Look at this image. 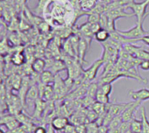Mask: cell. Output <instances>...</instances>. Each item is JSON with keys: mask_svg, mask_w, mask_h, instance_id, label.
Returning <instances> with one entry per match:
<instances>
[{"mask_svg": "<svg viewBox=\"0 0 149 133\" xmlns=\"http://www.w3.org/2000/svg\"><path fill=\"white\" fill-rule=\"evenodd\" d=\"M142 24H143V22H137L136 26L132 27L131 29H129L127 31L118 30V32L122 36H124L127 39L131 40L132 43L133 42H137V41H139L142 37L149 34V32H146V31L144 30Z\"/></svg>", "mask_w": 149, "mask_h": 133, "instance_id": "obj_1", "label": "cell"}, {"mask_svg": "<svg viewBox=\"0 0 149 133\" xmlns=\"http://www.w3.org/2000/svg\"><path fill=\"white\" fill-rule=\"evenodd\" d=\"M148 5H149V0H145L142 3L131 2L127 6H125V7L131 9L133 12L134 16L137 18V22H143Z\"/></svg>", "mask_w": 149, "mask_h": 133, "instance_id": "obj_2", "label": "cell"}, {"mask_svg": "<svg viewBox=\"0 0 149 133\" xmlns=\"http://www.w3.org/2000/svg\"><path fill=\"white\" fill-rule=\"evenodd\" d=\"M104 64V60L100 58V59L97 60L96 61H94L93 64L90 66L89 69H84V71H83V76H84V80L87 81V82H92L96 79L99 69L101 68V66Z\"/></svg>", "mask_w": 149, "mask_h": 133, "instance_id": "obj_3", "label": "cell"}, {"mask_svg": "<svg viewBox=\"0 0 149 133\" xmlns=\"http://www.w3.org/2000/svg\"><path fill=\"white\" fill-rule=\"evenodd\" d=\"M141 103L142 102H140V101L129 102V104H128L127 108L121 114V117H122L123 121L130 122L132 118H134V114H135L137 109L141 105Z\"/></svg>", "mask_w": 149, "mask_h": 133, "instance_id": "obj_4", "label": "cell"}, {"mask_svg": "<svg viewBox=\"0 0 149 133\" xmlns=\"http://www.w3.org/2000/svg\"><path fill=\"white\" fill-rule=\"evenodd\" d=\"M129 103H110L106 104V112H109L113 116L121 115L127 108Z\"/></svg>", "mask_w": 149, "mask_h": 133, "instance_id": "obj_5", "label": "cell"}, {"mask_svg": "<svg viewBox=\"0 0 149 133\" xmlns=\"http://www.w3.org/2000/svg\"><path fill=\"white\" fill-rule=\"evenodd\" d=\"M68 123H69L68 118L64 116H56L51 121V125L54 127V129L56 131L63 130L68 126Z\"/></svg>", "mask_w": 149, "mask_h": 133, "instance_id": "obj_6", "label": "cell"}, {"mask_svg": "<svg viewBox=\"0 0 149 133\" xmlns=\"http://www.w3.org/2000/svg\"><path fill=\"white\" fill-rule=\"evenodd\" d=\"M108 18H110L112 20H116L118 19V18H124V17H132V16H134L133 13L132 14H128L126 12H125L124 9L121 7H117V8H114V9H111L109 11H106V13H105Z\"/></svg>", "mask_w": 149, "mask_h": 133, "instance_id": "obj_7", "label": "cell"}, {"mask_svg": "<svg viewBox=\"0 0 149 133\" xmlns=\"http://www.w3.org/2000/svg\"><path fill=\"white\" fill-rule=\"evenodd\" d=\"M129 94L133 101L144 102V101L149 100V89H141L139 90L130 91Z\"/></svg>", "mask_w": 149, "mask_h": 133, "instance_id": "obj_8", "label": "cell"}, {"mask_svg": "<svg viewBox=\"0 0 149 133\" xmlns=\"http://www.w3.org/2000/svg\"><path fill=\"white\" fill-rule=\"evenodd\" d=\"M34 105H35V107H34L33 117L40 118L41 116L42 113L46 110V106H47L46 101L41 98H39L34 102Z\"/></svg>", "mask_w": 149, "mask_h": 133, "instance_id": "obj_9", "label": "cell"}, {"mask_svg": "<svg viewBox=\"0 0 149 133\" xmlns=\"http://www.w3.org/2000/svg\"><path fill=\"white\" fill-rule=\"evenodd\" d=\"M40 98V91H39V87L36 84H33L30 86L26 96V101L27 102H35L37 99Z\"/></svg>", "mask_w": 149, "mask_h": 133, "instance_id": "obj_10", "label": "cell"}, {"mask_svg": "<svg viewBox=\"0 0 149 133\" xmlns=\"http://www.w3.org/2000/svg\"><path fill=\"white\" fill-rule=\"evenodd\" d=\"M47 66V63L46 61L41 59V58H37L35 59L33 62H32V65H31V68H32V70L34 72V73H37V74H41Z\"/></svg>", "mask_w": 149, "mask_h": 133, "instance_id": "obj_11", "label": "cell"}, {"mask_svg": "<svg viewBox=\"0 0 149 133\" xmlns=\"http://www.w3.org/2000/svg\"><path fill=\"white\" fill-rule=\"evenodd\" d=\"M26 55H25V53L22 51L14 52L12 54V57H11V60H12L13 64L15 65V66H21V65H23L26 62Z\"/></svg>", "mask_w": 149, "mask_h": 133, "instance_id": "obj_12", "label": "cell"}, {"mask_svg": "<svg viewBox=\"0 0 149 133\" xmlns=\"http://www.w3.org/2000/svg\"><path fill=\"white\" fill-rule=\"evenodd\" d=\"M40 82H42L43 84L48 85V84H51V83H54V82L55 76L50 70H44L40 74Z\"/></svg>", "mask_w": 149, "mask_h": 133, "instance_id": "obj_13", "label": "cell"}, {"mask_svg": "<svg viewBox=\"0 0 149 133\" xmlns=\"http://www.w3.org/2000/svg\"><path fill=\"white\" fill-rule=\"evenodd\" d=\"M110 36H111V33L108 30H106L104 28H101L95 33L94 37L97 41H98L100 43H104L110 39Z\"/></svg>", "mask_w": 149, "mask_h": 133, "instance_id": "obj_14", "label": "cell"}, {"mask_svg": "<svg viewBox=\"0 0 149 133\" xmlns=\"http://www.w3.org/2000/svg\"><path fill=\"white\" fill-rule=\"evenodd\" d=\"M54 97V86H52L51 84L46 85L45 86V89H44V91L42 93V96H41L40 98L43 99V100H45L46 102H48V101H51Z\"/></svg>", "mask_w": 149, "mask_h": 133, "instance_id": "obj_15", "label": "cell"}, {"mask_svg": "<svg viewBox=\"0 0 149 133\" xmlns=\"http://www.w3.org/2000/svg\"><path fill=\"white\" fill-rule=\"evenodd\" d=\"M89 109H92L98 116H100V115H102V114H104V113L106 112V104H104V103H101L99 102L95 101Z\"/></svg>", "mask_w": 149, "mask_h": 133, "instance_id": "obj_16", "label": "cell"}, {"mask_svg": "<svg viewBox=\"0 0 149 133\" xmlns=\"http://www.w3.org/2000/svg\"><path fill=\"white\" fill-rule=\"evenodd\" d=\"M141 120L143 124L141 133H149V120L147 119L145 107H141Z\"/></svg>", "mask_w": 149, "mask_h": 133, "instance_id": "obj_17", "label": "cell"}, {"mask_svg": "<svg viewBox=\"0 0 149 133\" xmlns=\"http://www.w3.org/2000/svg\"><path fill=\"white\" fill-rule=\"evenodd\" d=\"M131 130L132 133H141L142 131V120L137 119V118H132L131 121Z\"/></svg>", "mask_w": 149, "mask_h": 133, "instance_id": "obj_18", "label": "cell"}, {"mask_svg": "<svg viewBox=\"0 0 149 133\" xmlns=\"http://www.w3.org/2000/svg\"><path fill=\"white\" fill-rule=\"evenodd\" d=\"M98 89H99V84L98 82H91L88 88V90H87V93L86 95H88L89 96L92 97V98H96V95L98 91Z\"/></svg>", "mask_w": 149, "mask_h": 133, "instance_id": "obj_19", "label": "cell"}, {"mask_svg": "<svg viewBox=\"0 0 149 133\" xmlns=\"http://www.w3.org/2000/svg\"><path fill=\"white\" fill-rule=\"evenodd\" d=\"M123 122V119L121 117V115H118V116H116L112 118L111 122L110 123L109 126H108V129L109 130H113V129H118L119 125L121 124V123Z\"/></svg>", "mask_w": 149, "mask_h": 133, "instance_id": "obj_20", "label": "cell"}, {"mask_svg": "<svg viewBox=\"0 0 149 133\" xmlns=\"http://www.w3.org/2000/svg\"><path fill=\"white\" fill-rule=\"evenodd\" d=\"M95 100H96L97 102H99V103H104V104H108V103H110V96L104 95V94L102 93L99 89H98V91H97V95H96Z\"/></svg>", "mask_w": 149, "mask_h": 133, "instance_id": "obj_21", "label": "cell"}, {"mask_svg": "<svg viewBox=\"0 0 149 133\" xmlns=\"http://www.w3.org/2000/svg\"><path fill=\"white\" fill-rule=\"evenodd\" d=\"M102 93H104V95L110 96L111 91H112V86L111 83H104V84H101L99 85V89H98Z\"/></svg>", "mask_w": 149, "mask_h": 133, "instance_id": "obj_22", "label": "cell"}, {"mask_svg": "<svg viewBox=\"0 0 149 133\" xmlns=\"http://www.w3.org/2000/svg\"><path fill=\"white\" fill-rule=\"evenodd\" d=\"M22 82H23V80L21 79V77L19 76H15L14 78L13 79L12 85L16 90H19L21 88V85H22Z\"/></svg>", "mask_w": 149, "mask_h": 133, "instance_id": "obj_23", "label": "cell"}, {"mask_svg": "<svg viewBox=\"0 0 149 133\" xmlns=\"http://www.w3.org/2000/svg\"><path fill=\"white\" fill-rule=\"evenodd\" d=\"M129 130H131V123L130 122L123 121L121 123V124L119 125V127H118L119 133H125V132H126Z\"/></svg>", "mask_w": 149, "mask_h": 133, "instance_id": "obj_24", "label": "cell"}, {"mask_svg": "<svg viewBox=\"0 0 149 133\" xmlns=\"http://www.w3.org/2000/svg\"><path fill=\"white\" fill-rule=\"evenodd\" d=\"M9 50V46L6 42V39H3L0 40V54H5L8 52Z\"/></svg>", "mask_w": 149, "mask_h": 133, "instance_id": "obj_25", "label": "cell"}, {"mask_svg": "<svg viewBox=\"0 0 149 133\" xmlns=\"http://www.w3.org/2000/svg\"><path fill=\"white\" fill-rule=\"evenodd\" d=\"M139 68L141 69L142 70H149V60H141L140 63H139Z\"/></svg>", "mask_w": 149, "mask_h": 133, "instance_id": "obj_26", "label": "cell"}, {"mask_svg": "<svg viewBox=\"0 0 149 133\" xmlns=\"http://www.w3.org/2000/svg\"><path fill=\"white\" fill-rule=\"evenodd\" d=\"M76 130H77V133H86V123L77 125Z\"/></svg>", "mask_w": 149, "mask_h": 133, "instance_id": "obj_27", "label": "cell"}, {"mask_svg": "<svg viewBox=\"0 0 149 133\" xmlns=\"http://www.w3.org/2000/svg\"><path fill=\"white\" fill-rule=\"evenodd\" d=\"M33 133H47V129L43 126H37L34 128Z\"/></svg>", "mask_w": 149, "mask_h": 133, "instance_id": "obj_28", "label": "cell"}, {"mask_svg": "<svg viewBox=\"0 0 149 133\" xmlns=\"http://www.w3.org/2000/svg\"><path fill=\"white\" fill-rule=\"evenodd\" d=\"M139 41H142V42H144L146 46H149V34H147V35L142 37V38L140 39Z\"/></svg>", "mask_w": 149, "mask_h": 133, "instance_id": "obj_29", "label": "cell"}, {"mask_svg": "<svg viewBox=\"0 0 149 133\" xmlns=\"http://www.w3.org/2000/svg\"><path fill=\"white\" fill-rule=\"evenodd\" d=\"M55 130L54 129V127L51 125V124H49L48 126H47V133H55Z\"/></svg>", "mask_w": 149, "mask_h": 133, "instance_id": "obj_30", "label": "cell"}, {"mask_svg": "<svg viewBox=\"0 0 149 133\" xmlns=\"http://www.w3.org/2000/svg\"><path fill=\"white\" fill-rule=\"evenodd\" d=\"M125 133H132V131L131 130H127L126 132H125Z\"/></svg>", "mask_w": 149, "mask_h": 133, "instance_id": "obj_31", "label": "cell"}, {"mask_svg": "<svg viewBox=\"0 0 149 133\" xmlns=\"http://www.w3.org/2000/svg\"><path fill=\"white\" fill-rule=\"evenodd\" d=\"M0 133H5V131L2 129H0Z\"/></svg>", "mask_w": 149, "mask_h": 133, "instance_id": "obj_32", "label": "cell"}, {"mask_svg": "<svg viewBox=\"0 0 149 133\" xmlns=\"http://www.w3.org/2000/svg\"><path fill=\"white\" fill-rule=\"evenodd\" d=\"M105 133H109V131H107V132H105Z\"/></svg>", "mask_w": 149, "mask_h": 133, "instance_id": "obj_33", "label": "cell"}]
</instances>
